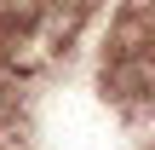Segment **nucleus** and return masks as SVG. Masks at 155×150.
Here are the masks:
<instances>
[{
  "instance_id": "1",
  "label": "nucleus",
  "mask_w": 155,
  "mask_h": 150,
  "mask_svg": "<svg viewBox=\"0 0 155 150\" xmlns=\"http://www.w3.org/2000/svg\"><path fill=\"white\" fill-rule=\"evenodd\" d=\"M104 87L127 116L155 110V0H132L115 17L104 46Z\"/></svg>"
}]
</instances>
